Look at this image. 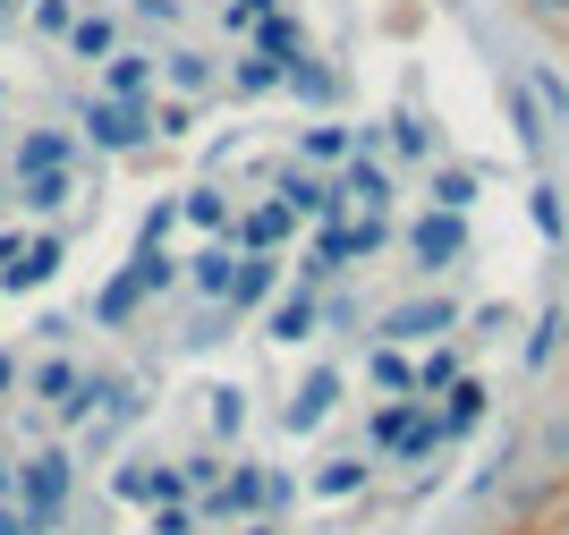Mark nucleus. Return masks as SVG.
<instances>
[{"label": "nucleus", "instance_id": "obj_1", "mask_svg": "<svg viewBox=\"0 0 569 535\" xmlns=\"http://www.w3.org/2000/svg\"><path fill=\"white\" fill-rule=\"evenodd\" d=\"M417 247H426V264H433V256H459V221H426V230H417Z\"/></svg>", "mask_w": 569, "mask_h": 535}, {"label": "nucleus", "instance_id": "obj_2", "mask_svg": "<svg viewBox=\"0 0 569 535\" xmlns=\"http://www.w3.org/2000/svg\"><path fill=\"white\" fill-rule=\"evenodd\" d=\"M536 230L561 238V196H552V187H536Z\"/></svg>", "mask_w": 569, "mask_h": 535}, {"label": "nucleus", "instance_id": "obj_3", "mask_svg": "<svg viewBox=\"0 0 569 535\" xmlns=\"http://www.w3.org/2000/svg\"><path fill=\"white\" fill-rule=\"evenodd\" d=\"M527 18L552 26V34H569V0H527Z\"/></svg>", "mask_w": 569, "mask_h": 535}, {"label": "nucleus", "instance_id": "obj_4", "mask_svg": "<svg viewBox=\"0 0 569 535\" xmlns=\"http://www.w3.org/2000/svg\"><path fill=\"white\" fill-rule=\"evenodd\" d=\"M561 331H569V315H561Z\"/></svg>", "mask_w": 569, "mask_h": 535}]
</instances>
